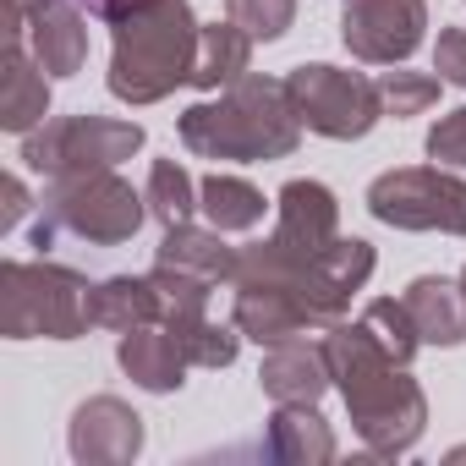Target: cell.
<instances>
[{
  "instance_id": "4316f807",
  "label": "cell",
  "mask_w": 466,
  "mask_h": 466,
  "mask_svg": "<svg viewBox=\"0 0 466 466\" xmlns=\"http://www.w3.org/2000/svg\"><path fill=\"white\" fill-rule=\"evenodd\" d=\"M422 148H428V159L433 165H450V170H466V105H455V110H444L433 127H428V137H422Z\"/></svg>"
},
{
  "instance_id": "d4e9b609",
  "label": "cell",
  "mask_w": 466,
  "mask_h": 466,
  "mask_svg": "<svg viewBox=\"0 0 466 466\" xmlns=\"http://www.w3.org/2000/svg\"><path fill=\"white\" fill-rule=\"evenodd\" d=\"M379 94H384V116L411 121V116H422V110L439 105V77L433 72H384Z\"/></svg>"
},
{
  "instance_id": "f546056e",
  "label": "cell",
  "mask_w": 466,
  "mask_h": 466,
  "mask_svg": "<svg viewBox=\"0 0 466 466\" xmlns=\"http://www.w3.org/2000/svg\"><path fill=\"white\" fill-rule=\"evenodd\" d=\"M77 6H83L88 17H105V0H77Z\"/></svg>"
},
{
  "instance_id": "484cf974",
  "label": "cell",
  "mask_w": 466,
  "mask_h": 466,
  "mask_svg": "<svg viewBox=\"0 0 466 466\" xmlns=\"http://www.w3.org/2000/svg\"><path fill=\"white\" fill-rule=\"evenodd\" d=\"M225 17L237 23V28H248L253 39L275 45L297 23V0H225Z\"/></svg>"
},
{
  "instance_id": "5bb4252c",
  "label": "cell",
  "mask_w": 466,
  "mask_h": 466,
  "mask_svg": "<svg viewBox=\"0 0 466 466\" xmlns=\"http://www.w3.org/2000/svg\"><path fill=\"white\" fill-rule=\"evenodd\" d=\"M23 39L50 77H77L88 66V12L77 0H39L23 23Z\"/></svg>"
},
{
  "instance_id": "e0dca14e",
  "label": "cell",
  "mask_w": 466,
  "mask_h": 466,
  "mask_svg": "<svg viewBox=\"0 0 466 466\" xmlns=\"http://www.w3.org/2000/svg\"><path fill=\"white\" fill-rule=\"evenodd\" d=\"M422 346H461L466 340V297H461V280H444V275H417L406 291H400Z\"/></svg>"
},
{
  "instance_id": "8fae6325",
  "label": "cell",
  "mask_w": 466,
  "mask_h": 466,
  "mask_svg": "<svg viewBox=\"0 0 466 466\" xmlns=\"http://www.w3.org/2000/svg\"><path fill=\"white\" fill-rule=\"evenodd\" d=\"M143 417L121 395H88L66 422V450L77 466H127L143 455Z\"/></svg>"
},
{
  "instance_id": "3957f363",
  "label": "cell",
  "mask_w": 466,
  "mask_h": 466,
  "mask_svg": "<svg viewBox=\"0 0 466 466\" xmlns=\"http://www.w3.org/2000/svg\"><path fill=\"white\" fill-rule=\"evenodd\" d=\"M176 132L187 143V154L214 159V165H269V159H291L302 143V116L286 94V77H264L248 72L242 83L219 88L203 105H187L176 116Z\"/></svg>"
},
{
  "instance_id": "d6986e66",
  "label": "cell",
  "mask_w": 466,
  "mask_h": 466,
  "mask_svg": "<svg viewBox=\"0 0 466 466\" xmlns=\"http://www.w3.org/2000/svg\"><path fill=\"white\" fill-rule=\"evenodd\" d=\"M264 450L286 466H324L335 461V428L324 422L319 406H275L264 428Z\"/></svg>"
},
{
  "instance_id": "ac0fdd59",
  "label": "cell",
  "mask_w": 466,
  "mask_h": 466,
  "mask_svg": "<svg viewBox=\"0 0 466 466\" xmlns=\"http://www.w3.org/2000/svg\"><path fill=\"white\" fill-rule=\"evenodd\" d=\"M45 121H50V72L39 66L28 39H6V105H0V127L28 137Z\"/></svg>"
},
{
  "instance_id": "44dd1931",
  "label": "cell",
  "mask_w": 466,
  "mask_h": 466,
  "mask_svg": "<svg viewBox=\"0 0 466 466\" xmlns=\"http://www.w3.org/2000/svg\"><path fill=\"white\" fill-rule=\"evenodd\" d=\"M88 324L110 329V335H127L137 324H159L154 280L148 275H110V280H99L88 291Z\"/></svg>"
},
{
  "instance_id": "2e32d148",
  "label": "cell",
  "mask_w": 466,
  "mask_h": 466,
  "mask_svg": "<svg viewBox=\"0 0 466 466\" xmlns=\"http://www.w3.org/2000/svg\"><path fill=\"white\" fill-rule=\"evenodd\" d=\"M237 253L242 248H230L225 242V230L214 225H165V242L154 248V264H170V269H187L208 286H230V275H237Z\"/></svg>"
},
{
  "instance_id": "4dcf8cb0",
  "label": "cell",
  "mask_w": 466,
  "mask_h": 466,
  "mask_svg": "<svg viewBox=\"0 0 466 466\" xmlns=\"http://www.w3.org/2000/svg\"><path fill=\"white\" fill-rule=\"evenodd\" d=\"M450 461H466V444H461V450H450Z\"/></svg>"
},
{
  "instance_id": "ba28073f",
  "label": "cell",
  "mask_w": 466,
  "mask_h": 466,
  "mask_svg": "<svg viewBox=\"0 0 466 466\" xmlns=\"http://www.w3.org/2000/svg\"><path fill=\"white\" fill-rule=\"evenodd\" d=\"M137 148H143V127L137 121H116V116H50L45 127H34L23 137L17 159L50 181V176L116 170Z\"/></svg>"
},
{
  "instance_id": "4fadbf2b",
  "label": "cell",
  "mask_w": 466,
  "mask_h": 466,
  "mask_svg": "<svg viewBox=\"0 0 466 466\" xmlns=\"http://www.w3.org/2000/svg\"><path fill=\"white\" fill-rule=\"evenodd\" d=\"M258 384H264V395L275 406H319L335 390L324 340H308L302 335V340H286V346H264Z\"/></svg>"
},
{
  "instance_id": "30bf717a",
  "label": "cell",
  "mask_w": 466,
  "mask_h": 466,
  "mask_svg": "<svg viewBox=\"0 0 466 466\" xmlns=\"http://www.w3.org/2000/svg\"><path fill=\"white\" fill-rule=\"evenodd\" d=\"M428 34V0H346L340 45L368 66H406Z\"/></svg>"
},
{
  "instance_id": "7402d4cb",
  "label": "cell",
  "mask_w": 466,
  "mask_h": 466,
  "mask_svg": "<svg viewBox=\"0 0 466 466\" xmlns=\"http://www.w3.org/2000/svg\"><path fill=\"white\" fill-rule=\"evenodd\" d=\"M198 208H203V219H208L214 230H225V237L258 230L264 214H269V203H264V192H258L253 181L225 176V170H214L208 181H198Z\"/></svg>"
},
{
  "instance_id": "1f68e13d",
  "label": "cell",
  "mask_w": 466,
  "mask_h": 466,
  "mask_svg": "<svg viewBox=\"0 0 466 466\" xmlns=\"http://www.w3.org/2000/svg\"><path fill=\"white\" fill-rule=\"evenodd\" d=\"M461 297H466V269H461Z\"/></svg>"
},
{
  "instance_id": "83f0119b",
  "label": "cell",
  "mask_w": 466,
  "mask_h": 466,
  "mask_svg": "<svg viewBox=\"0 0 466 466\" xmlns=\"http://www.w3.org/2000/svg\"><path fill=\"white\" fill-rule=\"evenodd\" d=\"M433 72L450 88H466V28H439L433 39Z\"/></svg>"
},
{
  "instance_id": "f1b7e54d",
  "label": "cell",
  "mask_w": 466,
  "mask_h": 466,
  "mask_svg": "<svg viewBox=\"0 0 466 466\" xmlns=\"http://www.w3.org/2000/svg\"><path fill=\"white\" fill-rule=\"evenodd\" d=\"M28 208H34V198H28V187H23V176H6V208H0V230H12Z\"/></svg>"
},
{
  "instance_id": "9c48e42d",
  "label": "cell",
  "mask_w": 466,
  "mask_h": 466,
  "mask_svg": "<svg viewBox=\"0 0 466 466\" xmlns=\"http://www.w3.org/2000/svg\"><path fill=\"white\" fill-rule=\"evenodd\" d=\"M368 214L395 230L466 237V181L450 165H400L368 181Z\"/></svg>"
},
{
  "instance_id": "9a60e30c",
  "label": "cell",
  "mask_w": 466,
  "mask_h": 466,
  "mask_svg": "<svg viewBox=\"0 0 466 466\" xmlns=\"http://www.w3.org/2000/svg\"><path fill=\"white\" fill-rule=\"evenodd\" d=\"M116 362H121V373H127L137 390H148V395H176V390L187 384V368H192V357L181 351V340H176L165 324H137V329H127V335L116 340Z\"/></svg>"
},
{
  "instance_id": "277c9868",
  "label": "cell",
  "mask_w": 466,
  "mask_h": 466,
  "mask_svg": "<svg viewBox=\"0 0 466 466\" xmlns=\"http://www.w3.org/2000/svg\"><path fill=\"white\" fill-rule=\"evenodd\" d=\"M110 28V72L105 88L143 110L170 99L181 83H192L198 66V34L203 23L192 17V0H116L105 12Z\"/></svg>"
},
{
  "instance_id": "603a6c76",
  "label": "cell",
  "mask_w": 466,
  "mask_h": 466,
  "mask_svg": "<svg viewBox=\"0 0 466 466\" xmlns=\"http://www.w3.org/2000/svg\"><path fill=\"white\" fill-rule=\"evenodd\" d=\"M143 198H148V219H159V225H181L198 214V181L187 176L181 159H154Z\"/></svg>"
},
{
  "instance_id": "ffe728a7",
  "label": "cell",
  "mask_w": 466,
  "mask_h": 466,
  "mask_svg": "<svg viewBox=\"0 0 466 466\" xmlns=\"http://www.w3.org/2000/svg\"><path fill=\"white\" fill-rule=\"evenodd\" d=\"M253 34L248 28H237V23H203V34H198V66H192V88H203V94H219V88H230V83H242L248 72H253Z\"/></svg>"
},
{
  "instance_id": "d6a6232c",
  "label": "cell",
  "mask_w": 466,
  "mask_h": 466,
  "mask_svg": "<svg viewBox=\"0 0 466 466\" xmlns=\"http://www.w3.org/2000/svg\"><path fill=\"white\" fill-rule=\"evenodd\" d=\"M110 6H116V0H105V12H110ZM99 23H105V17H99Z\"/></svg>"
},
{
  "instance_id": "6da1fadb",
  "label": "cell",
  "mask_w": 466,
  "mask_h": 466,
  "mask_svg": "<svg viewBox=\"0 0 466 466\" xmlns=\"http://www.w3.org/2000/svg\"><path fill=\"white\" fill-rule=\"evenodd\" d=\"M379 253L362 237H335L319 258H297L286 248L248 242L230 275V319L253 346L302 340L313 329H329L351 313V297L373 280Z\"/></svg>"
},
{
  "instance_id": "5b68a950",
  "label": "cell",
  "mask_w": 466,
  "mask_h": 466,
  "mask_svg": "<svg viewBox=\"0 0 466 466\" xmlns=\"http://www.w3.org/2000/svg\"><path fill=\"white\" fill-rule=\"evenodd\" d=\"M148 219V198L121 170H83V176H50L39 198L34 248L50 253L61 237H77L88 248H121Z\"/></svg>"
},
{
  "instance_id": "7a4b0ae2",
  "label": "cell",
  "mask_w": 466,
  "mask_h": 466,
  "mask_svg": "<svg viewBox=\"0 0 466 466\" xmlns=\"http://www.w3.org/2000/svg\"><path fill=\"white\" fill-rule=\"evenodd\" d=\"M324 351H329V373H335V390L346 400V417H351V433L362 439V450L379 461L417 450V439L428 428V395L406 373V362H395L368 335L362 319L329 324Z\"/></svg>"
},
{
  "instance_id": "52a82bcc",
  "label": "cell",
  "mask_w": 466,
  "mask_h": 466,
  "mask_svg": "<svg viewBox=\"0 0 466 466\" xmlns=\"http://www.w3.org/2000/svg\"><path fill=\"white\" fill-rule=\"evenodd\" d=\"M286 94L302 116L308 132L329 137V143H357L384 121V94L373 77L351 72V66H329V61H302L286 72Z\"/></svg>"
},
{
  "instance_id": "8992f818",
  "label": "cell",
  "mask_w": 466,
  "mask_h": 466,
  "mask_svg": "<svg viewBox=\"0 0 466 466\" xmlns=\"http://www.w3.org/2000/svg\"><path fill=\"white\" fill-rule=\"evenodd\" d=\"M88 280L50 258H6L0 264V335L6 340H83L88 324Z\"/></svg>"
},
{
  "instance_id": "7c38bea8",
  "label": "cell",
  "mask_w": 466,
  "mask_h": 466,
  "mask_svg": "<svg viewBox=\"0 0 466 466\" xmlns=\"http://www.w3.org/2000/svg\"><path fill=\"white\" fill-rule=\"evenodd\" d=\"M335 237H340V198L324 181L297 176L275 192V230H269L275 248H286L297 258H319Z\"/></svg>"
},
{
  "instance_id": "cb8c5ba5",
  "label": "cell",
  "mask_w": 466,
  "mask_h": 466,
  "mask_svg": "<svg viewBox=\"0 0 466 466\" xmlns=\"http://www.w3.org/2000/svg\"><path fill=\"white\" fill-rule=\"evenodd\" d=\"M362 324H368V335H373L395 362H411V357L422 351V335H417V324H411V313H406L400 297H373V302L362 308Z\"/></svg>"
}]
</instances>
